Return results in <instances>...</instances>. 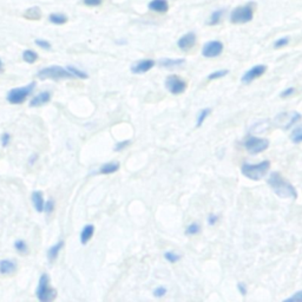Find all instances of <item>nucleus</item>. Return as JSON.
I'll list each match as a JSON object with an SVG mask.
<instances>
[{
	"instance_id": "nucleus-8",
	"label": "nucleus",
	"mask_w": 302,
	"mask_h": 302,
	"mask_svg": "<svg viewBox=\"0 0 302 302\" xmlns=\"http://www.w3.org/2000/svg\"><path fill=\"white\" fill-rule=\"evenodd\" d=\"M302 119V116L299 112H281L279 116L275 118V123L279 127L284 130H288L295 125L298 122H300Z\"/></svg>"
},
{
	"instance_id": "nucleus-6",
	"label": "nucleus",
	"mask_w": 302,
	"mask_h": 302,
	"mask_svg": "<svg viewBox=\"0 0 302 302\" xmlns=\"http://www.w3.org/2000/svg\"><path fill=\"white\" fill-rule=\"evenodd\" d=\"M254 17V10L252 5H244V6H238L231 11L230 21L233 24H246L249 23Z\"/></svg>"
},
{
	"instance_id": "nucleus-44",
	"label": "nucleus",
	"mask_w": 302,
	"mask_h": 302,
	"mask_svg": "<svg viewBox=\"0 0 302 302\" xmlns=\"http://www.w3.org/2000/svg\"><path fill=\"white\" fill-rule=\"evenodd\" d=\"M2 70V62H1V59H0V71H1Z\"/></svg>"
},
{
	"instance_id": "nucleus-1",
	"label": "nucleus",
	"mask_w": 302,
	"mask_h": 302,
	"mask_svg": "<svg viewBox=\"0 0 302 302\" xmlns=\"http://www.w3.org/2000/svg\"><path fill=\"white\" fill-rule=\"evenodd\" d=\"M268 184L279 197L290 198V200H296L298 198V191H296L295 187L290 184L288 181H286L284 176L280 173H276V171L271 173L269 175Z\"/></svg>"
},
{
	"instance_id": "nucleus-11",
	"label": "nucleus",
	"mask_w": 302,
	"mask_h": 302,
	"mask_svg": "<svg viewBox=\"0 0 302 302\" xmlns=\"http://www.w3.org/2000/svg\"><path fill=\"white\" fill-rule=\"evenodd\" d=\"M266 71H267V66L265 64L255 65V66H253L252 69H249L248 71L242 76L241 81L243 84H250L252 81H254L255 79H257V78H260L261 76L265 75Z\"/></svg>"
},
{
	"instance_id": "nucleus-26",
	"label": "nucleus",
	"mask_w": 302,
	"mask_h": 302,
	"mask_svg": "<svg viewBox=\"0 0 302 302\" xmlns=\"http://www.w3.org/2000/svg\"><path fill=\"white\" fill-rule=\"evenodd\" d=\"M23 59L25 63H29V64H33V63L37 62L38 54L32 50H25L23 52Z\"/></svg>"
},
{
	"instance_id": "nucleus-30",
	"label": "nucleus",
	"mask_w": 302,
	"mask_h": 302,
	"mask_svg": "<svg viewBox=\"0 0 302 302\" xmlns=\"http://www.w3.org/2000/svg\"><path fill=\"white\" fill-rule=\"evenodd\" d=\"M164 258L168 261V262L176 263L181 260V255L176 254V253H174V252H167V253H164Z\"/></svg>"
},
{
	"instance_id": "nucleus-43",
	"label": "nucleus",
	"mask_w": 302,
	"mask_h": 302,
	"mask_svg": "<svg viewBox=\"0 0 302 302\" xmlns=\"http://www.w3.org/2000/svg\"><path fill=\"white\" fill-rule=\"evenodd\" d=\"M219 222V216L215 214H210L208 216V224L209 225H215L216 223Z\"/></svg>"
},
{
	"instance_id": "nucleus-12",
	"label": "nucleus",
	"mask_w": 302,
	"mask_h": 302,
	"mask_svg": "<svg viewBox=\"0 0 302 302\" xmlns=\"http://www.w3.org/2000/svg\"><path fill=\"white\" fill-rule=\"evenodd\" d=\"M155 61L152 59H142V61L135 63L131 66V72L133 75H142V73H146L150 71L152 67L155 66Z\"/></svg>"
},
{
	"instance_id": "nucleus-41",
	"label": "nucleus",
	"mask_w": 302,
	"mask_h": 302,
	"mask_svg": "<svg viewBox=\"0 0 302 302\" xmlns=\"http://www.w3.org/2000/svg\"><path fill=\"white\" fill-rule=\"evenodd\" d=\"M10 141H11L10 133H7V132L2 133V136H1V144H2V146H7V145H9V144H10Z\"/></svg>"
},
{
	"instance_id": "nucleus-27",
	"label": "nucleus",
	"mask_w": 302,
	"mask_h": 302,
	"mask_svg": "<svg viewBox=\"0 0 302 302\" xmlns=\"http://www.w3.org/2000/svg\"><path fill=\"white\" fill-rule=\"evenodd\" d=\"M66 69H67V71L73 76V78L76 77V78H80V79H86V78H88V73L80 71V70H78L77 67L71 66V65H70V66H67Z\"/></svg>"
},
{
	"instance_id": "nucleus-28",
	"label": "nucleus",
	"mask_w": 302,
	"mask_h": 302,
	"mask_svg": "<svg viewBox=\"0 0 302 302\" xmlns=\"http://www.w3.org/2000/svg\"><path fill=\"white\" fill-rule=\"evenodd\" d=\"M200 231H201V225L198 224V223H191V224H189L187 227L186 235L194 236V235H197V234H200Z\"/></svg>"
},
{
	"instance_id": "nucleus-10",
	"label": "nucleus",
	"mask_w": 302,
	"mask_h": 302,
	"mask_svg": "<svg viewBox=\"0 0 302 302\" xmlns=\"http://www.w3.org/2000/svg\"><path fill=\"white\" fill-rule=\"evenodd\" d=\"M223 51V44L219 40H210L206 43L202 48V56L206 58H215L219 57Z\"/></svg>"
},
{
	"instance_id": "nucleus-32",
	"label": "nucleus",
	"mask_w": 302,
	"mask_h": 302,
	"mask_svg": "<svg viewBox=\"0 0 302 302\" xmlns=\"http://www.w3.org/2000/svg\"><path fill=\"white\" fill-rule=\"evenodd\" d=\"M15 248L18 253H20V254H26L27 253V244H26V242L23 241V240L16 241L15 242Z\"/></svg>"
},
{
	"instance_id": "nucleus-38",
	"label": "nucleus",
	"mask_w": 302,
	"mask_h": 302,
	"mask_svg": "<svg viewBox=\"0 0 302 302\" xmlns=\"http://www.w3.org/2000/svg\"><path fill=\"white\" fill-rule=\"evenodd\" d=\"M34 43H36V45H37V46H39V48H44V50H50V48H51V44L48 42V40L37 39Z\"/></svg>"
},
{
	"instance_id": "nucleus-20",
	"label": "nucleus",
	"mask_w": 302,
	"mask_h": 302,
	"mask_svg": "<svg viewBox=\"0 0 302 302\" xmlns=\"http://www.w3.org/2000/svg\"><path fill=\"white\" fill-rule=\"evenodd\" d=\"M186 61L182 58L177 59H171V58H163L159 61V65L162 67H176V66H181L182 64H184Z\"/></svg>"
},
{
	"instance_id": "nucleus-13",
	"label": "nucleus",
	"mask_w": 302,
	"mask_h": 302,
	"mask_svg": "<svg viewBox=\"0 0 302 302\" xmlns=\"http://www.w3.org/2000/svg\"><path fill=\"white\" fill-rule=\"evenodd\" d=\"M196 44V34L194 32H188L178 39L177 46L182 51H188Z\"/></svg>"
},
{
	"instance_id": "nucleus-19",
	"label": "nucleus",
	"mask_w": 302,
	"mask_h": 302,
	"mask_svg": "<svg viewBox=\"0 0 302 302\" xmlns=\"http://www.w3.org/2000/svg\"><path fill=\"white\" fill-rule=\"evenodd\" d=\"M119 170V163L118 162H109L103 164L99 168V174L102 175H110V174L116 173Z\"/></svg>"
},
{
	"instance_id": "nucleus-14",
	"label": "nucleus",
	"mask_w": 302,
	"mask_h": 302,
	"mask_svg": "<svg viewBox=\"0 0 302 302\" xmlns=\"http://www.w3.org/2000/svg\"><path fill=\"white\" fill-rule=\"evenodd\" d=\"M51 99V94L48 91L40 92L39 95H37L36 97H33L30 102V107L36 108V107H42V105H45L46 103L50 102Z\"/></svg>"
},
{
	"instance_id": "nucleus-2",
	"label": "nucleus",
	"mask_w": 302,
	"mask_h": 302,
	"mask_svg": "<svg viewBox=\"0 0 302 302\" xmlns=\"http://www.w3.org/2000/svg\"><path fill=\"white\" fill-rule=\"evenodd\" d=\"M270 169V162L269 160H262L256 164L244 163L241 168V173L244 177L252 179V181H260L268 174Z\"/></svg>"
},
{
	"instance_id": "nucleus-7",
	"label": "nucleus",
	"mask_w": 302,
	"mask_h": 302,
	"mask_svg": "<svg viewBox=\"0 0 302 302\" xmlns=\"http://www.w3.org/2000/svg\"><path fill=\"white\" fill-rule=\"evenodd\" d=\"M244 149L252 155H257L260 152L266 151L269 148V141L266 138L249 137L244 141Z\"/></svg>"
},
{
	"instance_id": "nucleus-29",
	"label": "nucleus",
	"mask_w": 302,
	"mask_h": 302,
	"mask_svg": "<svg viewBox=\"0 0 302 302\" xmlns=\"http://www.w3.org/2000/svg\"><path fill=\"white\" fill-rule=\"evenodd\" d=\"M290 140L293 143H302V127H298L290 133Z\"/></svg>"
},
{
	"instance_id": "nucleus-15",
	"label": "nucleus",
	"mask_w": 302,
	"mask_h": 302,
	"mask_svg": "<svg viewBox=\"0 0 302 302\" xmlns=\"http://www.w3.org/2000/svg\"><path fill=\"white\" fill-rule=\"evenodd\" d=\"M148 7L149 10L154 11V12L165 13L169 10V4H168L167 0H151Z\"/></svg>"
},
{
	"instance_id": "nucleus-42",
	"label": "nucleus",
	"mask_w": 302,
	"mask_h": 302,
	"mask_svg": "<svg viewBox=\"0 0 302 302\" xmlns=\"http://www.w3.org/2000/svg\"><path fill=\"white\" fill-rule=\"evenodd\" d=\"M294 91H295V89H294V88H287V89L284 90V91L281 92L280 97H281V98H287V97L292 96V95L294 94Z\"/></svg>"
},
{
	"instance_id": "nucleus-39",
	"label": "nucleus",
	"mask_w": 302,
	"mask_h": 302,
	"mask_svg": "<svg viewBox=\"0 0 302 302\" xmlns=\"http://www.w3.org/2000/svg\"><path fill=\"white\" fill-rule=\"evenodd\" d=\"M102 1L103 0H83V2L86 5V6H91V7L99 6V5L102 4Z\"/></svg>"
},
{
	"instance_id": "nucleus-18",
	"label": "nucleus",
	"mask_w": 302,
	"mask_h": 302,
	"mask_svg": "<svg viewBox=\"0 0 302 302\" xmlns=\"http://www.w3.org/2000/svg\"><path fill=\"white\" fill-rule=\"evenodd\" d=\"M94 233H95L94 225L86 224L80 233V243L81 244L88 243V242L92 238V236H94Z\"/></svg>"
},
{
	"instance_id": "nucleus-4",
	"label": "nucleus",
	"mask_w": 302,
	"mask_h": 302,
	"mask_svg": "<svg viewBox=\"0 0 302 302\" xmlns=\"http://www.w3.org/2000/svg\"><path fill=\"white\" fill-rule=\"evenodd\" d=\"M34 88H36V83H30L29 85L23 86V88H16L7 94V102L10 104H23L26 100V98L33 92Z\"/></svg>"
},
{
	"instance_id": "nucleus-22",
	"label": "nucleus",
	"mask_w": 302,
	"mask_h": 302,
	"mask_svg": "<svg viewBox=\"0 0 302 302\" xmlns=\"http://www.w3.org/2000/svg\"><path fill=\"white\" fill-rule=\"evenodd\" d=\"M24 17L26 19H30V20H38L42 17V12H40L39 7L34 6L31 7V9H27L24 13Z\"/></svg>"
},
{
	"instance_id": "nucleus-3",
	"label": "nucleus",
	"mask_w": 302,
	"mask_h": 302,
	"mask_svg": "<svg viewBox=\"0 0 302 302\" xmlns=\"http://www.w3.org/2000/svg\"><path fill=\"white\" fill-rule=\"evenodd\" d=\"M57 290L50 287V277L43 274L37 287V298L40 302H51L56 299Z\"/></svg>"
},
{
	"instance_id": "nucleus-24",
	"label": "nucleus",
	"mask_w": 302,
	"mask_h": 302,
	"mask_svg": "<svg viewBox=\"0 0 302 302\" xmlns=\"http://www.w3.org/2000/svg\"><path fill=\"white\" fill-rule=\"evenodd\" d=\"M224 12H225L224 10H217V11H215V12L211 13L210 18H209V20H208V25L209 26H215V25H217V24H220V21H221L223 15H224Z\"/></svg>"
},
{
	"instance_id": "nucleus-35",
	"label": "nucleus",
	"mask_w": 302,
	"mask_h": 302,
	"mask_svg": "<svg viewBox=\"0 0 302 302\" xmlns=\"http://www.w3.org/2000/svg\"><path fill=\"white\" fill-rule=\"evenodd\" d=\"M167 288L163 287V286H160V287H157L156 289L154 290V296L155 298H163V296H165V294H167Z\"/></svg>"
},
{
	"instance_id": "nucleus-5",
	"label": "nucleus",
	"mask_w": 302,
	"mask_h": 302,
	"mask_svg": "<svg viewBox=\"0 0 302 302\" xmlns=\"http://www.w3.org/2000/svg\"><path fill=\"white\" fill-rule=\"evenodd\" d=\"M38 77L42 79H64V78H73V76L62 66H50L42 69L38 72Z\"/></svg>"
},
{
	"instance_id": "nucleus-40",
	"label": "nucleus",
	"mask_w": 302,
	"mask_h": 302,
	"mask_svg": "<svg viewBox=\"0 0 302 302\" xmlns=\"http://www.w3.org/2000/svg\"><path fill=\"white\" fill-rule=\"evenodd\" d=\"M238 290L243 296H246L247 293H248V289H247V286H246V284H244V282H238Z\"/></svg>"
},
{
	"instance_id": "nucleus-9",
	"label": "nucleus",
	"mask_w": 302,
	"mask_h": 302,
	"mask_svg": "<svg viewBox=\"0 0 302 302\" xmlns=\"http://www.w3.org/2000/svg\"><path fill=\"white\" fill-rule=\"evenodd\" d=\"M165 88L171 95H182L187 89V83L182 78H179L178 76L171 75L168 76L167 79H165Z\"/></svg>"
},
{
	"instance_id": "nucleus-31",
	"label": "nucleus",
	"mask_w": 302,
	"mask_h": 302,
	"mask_svg": "<svg viewBox=\"0 0 302 302\" xmlns=\"http://www.w3.org/2000/svg\"><path fill=\"white\" fill-rule=\"evenodd\" d=\"M228 70H219V71H215L213 73L208 76V80H215V79H220V78L224 77V76L228 75Z\"/></svg>"
},
{
	"instance_id": "nucleus-37",
	"label": "nucleus",
	"mask_w": 302,
	"mask_h": 302,
	"mask_svg": "<svg viewBox=\"0 0 302 302\" xmlns=\"http://www.w3.org/2000/svg\"><path fill=\"white\" fill-rule=\"evenodd\" d=\"M130 145V141L127 140V141H122V142H118L115 145V151H123L125 148H127V146H129Z\"/></svg>"
},
{
	"instance_id": "nucleus-25",
	"label": "nucleus",
	"mask_w": 302,
	"mask_h": 302,
	"mask_svg": "<svg viewBox=\"0 0 302 302\" xmlns=\"http://www.w3.org/2000/svg\"><path fill=\"white\" fill-rule=\"evenodd\" d=\"M48 19H50L51 23L54 24V25H63V24H65L67 21L66 16L62 15V13H52V15H50Z\"/></svg>"
},
{
	"instance_id": "nucleus-36",
	"label": "nucleus",
	"mask_w": 302,
	"mask_h": 302,
	"mask_svg": "<svg viewBox=\"0 0 302 302\" xmlns=\"http://www.w3.org/2000/svg\"><path fill=\"white\" fill-rule=\"evenodd\" d=\"M53 210H54V201L48 200L44 206V211L48 215H50L51 213H53Z\"/></svg>"
},
{
	"instance_id": "nucleus-21",
	"label": "nucleus",
	"mask_w": 302,
	"mask_h": 302,
	"mask_svg": "<svg viewBox=\"0 0 302 302\" xmlns=\"http://www.w3.org/2000/svg\"><path fill=\"white\" fill-rule=\"evenodd\" d=\"M63 246H64V242L63 241H59L58 243L53 244L52 247H50L48 250V258L50 261H54L57 258V256H58L59 252H61Z\"/></svg>"
},
{
	"instance_id": "nucleus-34",
	"label": "nucleus",
	"mask_w": 302,
	"mask_h": 302,
	"mask_svg": "<svg viewBox=\"0 0 302 302\" xmlns=\"http://www.w3.org/2000/svg\"><path fill=\"white\" fill-rule=\"evenodd\" d=\"M285 302H302V289L299 292H295L292 296L286 299Z\"/></svg>"
},
{
	"instance_id": "nucleus-16",
	"label": "nucleus",
	"mask_w": 302,
	"mask_h": 302,
	"mask_svg": "<svg viewBox=\"0 0 302 302\" xmlns=\"http://www.w3.org/2000/svg\"><path fill=\"white\" fill-rule=\"evenodd\" d=\"M17 270V265L15 261L12 260H1L0 261V274L4 275H9V274H13Z\"/></svg>"
},
{
	"instance_id": "nucleus-33",
	"label": "nucleus",
	"mask_w": 302,
	"mask_h": 302,
	"mask_svg": "<svg viewBox=\"0 0 302 302\" xmlns=\"http://www.w3.org/2000/svg\"><path fill=\"white\" fill-rule=\"evenodd\" d=\"M288 43H289V38H287V37L279 38V39L275 40V43H274V48H285V46L288 45Z\"/></svg>"
},
{
	"instance_id": "nucleus-23",
	"label": "nucleus",
	"mask_w": 302,
	"mask_h": 302,
	"mask_svg": "<svg viewBox=\"0 0 302 302\" xmlns=\"http://www.w3.org/2000/svg\"><path fill=\"white\" fill-rule=\"evenodd\" d=\"M211 113V109L206 108L203 110H201L200 112L197 113V118H196V127H201L203 125V123L206 122V119L208 118V116Z\"/></svg>"
},
{
	"instance_id": "nucleus-17",
	"label": "nucleus",
	"mask_w": 302,
	"mask_h": 302,
	"mask_svg": "<svg viewBox=\"0 0 302 302\" xmlns=\"http://www.w3.org/2000/svg\"><path fill=\"white\" fill-rule=\"evenodd\" d=\"M32 203H33L34 209L38 211V213H42L44 211V197H43V194L40 191H33L32 192Z\"/></svg>"
}]
</instances>
